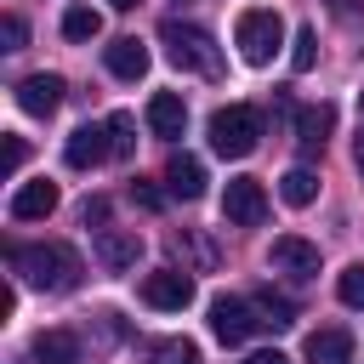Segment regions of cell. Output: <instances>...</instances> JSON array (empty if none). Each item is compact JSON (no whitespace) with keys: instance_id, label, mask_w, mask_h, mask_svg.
<instances>
[{"instance_id":"cb8c5ba5","label":"cell","mask_w":364,"mask_h":364,"mask_svg":"<svg viewBox=\"0 0 364 364\" xmlns=\"http://www.w3.org/2000/svg\"><path fill=\"white\" fill-rule=\"evenodd\" d=\"M290 46H296V51H290V68H296V74H307V68L318 63V34H313V28H301Z\"/></svg>"},{"instance_id":"7a4b0ae2","label":"cell","mask_w":364,"mask_h":364,"mask_svg":"<svg viewBox=\"0 0 364 364\" xmlns=\"http://www.w3.org/2000/svg\"><path fill=\"white\" fill-rule=\"evenodd\" d=\"M159 46H165V57H171L182 74H205V80L222 74V51H216V40H210L199 23L165 17V23H159Z\"/></svg>"},{"instance_id":"83f0119b","label":"cell","mask_w":364,"mask_h":364,"mask_svg":"<svg viewBox=\"0 0 364 364\" xmlns=\"http://www.w3.org/2000/svg\"><path fill=\"white\" fill-rule=\"evenodd\" d=\"M28 159V148H23V136H6V171H17Z\"/></svg>"},{"instance_id":"603a6c76","label":"cell","mask_w":364,"mask_h":364,"mask_svg":"<svg viewBox=\"0 0 364 364\" xmlns=\"http://www.w3.org/2000/svg\"><path fill=\"white\" fill-rule=\"evenodd\" d=\"M336 296H341L347 307H364V262L341 267V279H336Z\"/></svg>"},{"instance_id":"9c48e42d","label":"cell","mask_w":364,"mask_h":364,"mask_svg":"<svg viewBox=\"0 0 364 364\" xmlns=\"http://www.w3.org/2000/svg\"><path fill=\"white\" fill-rule=\"evenodd\" d=\"M102 63H108L114 80H142V74H148V46H142L136 34H119V40L102 46Z\"/></svg>"},{"instance_id":"4dcf8cb0","label":"cell","mask_w":364,"mask_h":364,"mask_svg":"<svg viewBox=\"0 0 364 364\" xmlns=\"http://www.w3.org/2000/svg\"><path fill=\"white\" fill-rule=\"evenodd\" d=\"M108 6H114V11H136L142 0H108Z\"/></svg>"},{"instance_id":"4fadbf2b","label":"cell","mask_w":364,"mask_h":364,"mask_svg":"<svg viewBox=\"0 0 364 364\" xmlns=\"http://www.w3.org/2000/svg\"><path fill=\"white\" fill-rule=\"evenodd\" d=\"M136 256H142V239L136 233H125V228H102L97 233V262L102 267L125 273V267H136Z\"/></svg>"},{"instance_id":"f546056e","label":"cell","mask_w":364,"mask_h":364,"mask_svg":"<svg viewBox=\"0 0 364 364\" xmlns=\"http://www.w3.org/2000/svg\"><path fill=\"white\" fill-rule=\"evenodd\" d=\"M245 364H290V358H284V353H279V347H273V353H250V358H245Z\"/></svg>"},{"instance_id":"ffe728a7","label":"cell","mask_w":364,"mask_h":364,"mask_svg":"<svg viewBox=\"0 0 364 364\" xmlns=\"http://www.w3.org/2000/svg\"><path fill=\"white\" fill-rule=\"evenodd\" d=\"M63 34H68V40H97V34H102V11L68 6V11H63Z\"/></svg>"},{"instance_id":"7402d4cb","label":"cell","mask_w":364,"mask_h":364,"mask_svg":"<svg viewBox=\"0 0 364 364\" xmlns=\"http://www.w3.org/2000/svg\"><path fill=\"white\" fill-rule=\"evenodd\" d=\"M256 313H262V330H290V324H296V307H290L284 296H273V290L256 296Z\"/></svg>"},{"instance_id":"d4e9b609","label":"cell","mask_w":364,"mask_h":364,"mask_svg":"<svg viewBox=\"0 0 364 364\" xmlns=\"http://www.w3.org/2000/svg\"><path fill=\"white\" fill-rule=\"evenodd\" d=\"M154 364H199V347L171 336V341H159V347H154Z\"/></svg>"},{"instance_id":"2e32d148","label":"cell","mask_w":364,"mask_h":364,"mask_svg":"<svg viewBox=\"0 0 364 364\" xmlns=\"http://www.w3.org/2000/svg\"><path fill=\"white\" fill-rule=\"evenodd\" d=\"M330 125H336V108H330V102H318V108H301V114H296L301 154H318V148H324V136H330Z\"/></svg>"},{"instance_id":"44dd1931","label":"cell","mask_w":364,"mask_h":364,"mask_svg":"<svg viewBox=\"0 0 364 364\" xmlns=\"http://www.w3.org/2000/svg\"><path fill=\"white\" fill-rule=\"evenodd\" d=\"M102 125H108V148H114V159H131V154H136V119H131V114H108Z\"/></svg>"},{"instance_id":"30bf717a","label":"cell","mask_w":364,"mask_h":364,"mask_svg":"<svg viewBox=\"0 0 364 364\" xmlns=\"http://www.w3.org/2000/svg\"><path fill=\"white\" fill-rule=\"evenodd\" d=\"M57 102H63V80H57V74H28V80H17V108H23V114L46 119V114H57Z\"/></svg>"},{"instance_id":"6da1fadb","label":"cell","mask_w":364,"mask_h":364,"mask_svg":"<svg viewBox=\"0 0 364 364\" xmlns=\"http://www.w3.org/2000/svg\"><path fill=\"white\" fill-rule=\"evenodd\" d=\"M11 273L34 290H74L80 284V256L68 245H11Z\"/></svg>"},{"instance_id":"3957f363","label":"cell","mask_w":364,"mask_h":364,"mask_svg":"<svg viewBox=\"0 0 364 364\" xmlns=\"http://www.w3.org/2000/svg\"><path fill=\"white\" fill-rule=\"evenodd\" d=\"M233 46H239V57H245L250 68H267L273 51L284 46V23H279V11H273V6H250V11H239V23H233Z\"/></svg>"},{"instance_id":"5b68a950","label":"cell","mask_w":364,"mask_h":364,"mask_svg":"<svg viewBox=\"0 0 364 364\" xmlns=\"http://www.w3.org/2000/svg\"><path fill=\"white\" fill-rule=\"evenodd\" d=\"M250 330H262L256 301H239V296H216V301H210V336H216L222 347L250 341Z\"/></svg>"},{"instance_id":"ac0fdd59","label":"cell","mask_w":364,"mask_h":364,"mask_svg":"<svg viewBox=\"0 0 364 364\" xmlns=\"http://www.w3.org/2000/svg\"><path fill=\"white\" fill-rule=\"evenodd\" d=\"M307 358L313 364H353V336L347 330H313L307 336Z\"/></svg>"},{"instance_id":"4316f807","label":"cell","mask_w":364,"mask_h":364,"mask_svg":"<svg viewBox=\"0 0 364 364\" xmlns=\"http://www.w3.org/2000/svg\"><path fill=\"white\" fill-rule=\"evenodd\" d=\"M131 193H136V205H142V210H159V205H165V193H159L154 182H136Z\"/></svg>"},{"instance_id":"ba28073f","label":"cell","mask_w":364,"mask_h":364,"mask_svg":"<svg viewBox=\"0 0 364 364\" xmlns=\"http://www.w3.org/2000/svg\"><path fill=\"white\" fill-rule=\"evenodd\" d=\"M63 159H68L74 171H91V165L114 159V148H108V125H80V131L63 142Z\"/></svg>"},{"instance_id":"9a60e30c","label":"cell","mask_w":364,"mask_h":364,"mask_svg":"<svg viewBox=\"0 0 364 364\" xmlns=\"http://www.w3.org/2000/svg\"><path fill=\"white\" fill-rule=\"evenodd\" d=\"M165 193H171V199H199V193H205V165H199L193 154H171V165H165Z\"/></svg>"},{"instance_id":"e0dca14e","label":"cell","mask_w":364,"mask_h":364,"mask_svg":"<svg viewBox=\"0 0 364 364\" xmlns=\"http://www.w3.org/2000/svg\"><path fill=\"white\" fill-rule=\"evenodd\" d=\"M34 358L40 364H80V336L74 330H40L34 336Z\"/></svg>"},{"instance_id":"d6a6232c","label":"cell","mask_w":364,"mask_h":364,"mask_svg":"<svg viewBox=\"0 0 364 364\" xmlns=\"http://www.w3.org/2000/svg\"><path fill=\"white\" fill-rule=\"evenodd\" d=\"M330 6H336V11H347V0H330Z\"/></svg>"},{"instance_id":"484cf974","label":"cell","mask_w":364,"mask_h":364,"mask_svg":"<svg viewBox=\"0 0 364 364\" xmlns=\"http://www.w3.org/2000/svg\"><path fill=\"white\" fill-rule=\"evenodd\" d=\"M0 40H6V51H23V40H28V23H23L17 11H6V23H0Z\"/></svg>"},{"instance_id":"f1b7e54d","label":"cell","mask_w":364,"mask_h":364,"mask_svg":"<svg viewBox=\"0 0 364 364\" xmlns=\"http://www.w3.org/2000/svg\"><path fill=\"white\" fill-rule=\"evenodd\" d=\"M85 222H108V199H85Z\"/></svg>"},{"instance_id":"7c38bea8","label":"cell","mask_w":364,"mask_h":364,"mask_svg":"<svg viewBox=\"0 0 364 364\" xmlns=\"http://www.w3.org/2000/svg\"><path fill=\"white\" fill-rule=\"evenodd\" d=\"M51 210H57V182H46V176H34V182H23L11 193V216L17 222H46Z\"/></svg>"},{"instance_id":"8992f818","label":"cell","mask_w":364,"mask_h":364,"mask_svg":"<svg viewBox=\"0 0 364 364\" xmlns=\"http://www.w3.org/2000/svg\"><path fill=\"white\" fill-rule=\"evenodd\" d=\"M222 216H228L233 228H256V222L267 216V188H262L256 176H233V182L222 188Z\"/></svg>"},{"instance_id":"277c9868","label":"cell","mask_w":364,"mask_h":364,"mask_svg":"<svg viewBox=\"0 0 364 364\" xmlns=\"http://www.w3.org/2000/svg\"><path fill=\"white\" fill-rule=\"evenodd\" d=\"M256 142H262V114L250 102H228L210 114V148L222 159H245V154H256Z\"/></svg>"},{"instance_id":"5bb4252c","label":"cell","mask_w":364,"mask_h":364,"mask_svg":"<svg viewBox=\"0 0 364 364\" xmlns=\"http://www.w3.org/2000/svg\"><path fill=\"white\" fill-rule=\"evenodd\" d=\"M182 125H188V102L176 91H154L148 97V131L154 136H182Z\"/></svg>"},{"instance_id":"52a82bcc","label":"cell","mask_w":364,"mask_h":364,"mask_svg":"<svg viewBox=\"0 0 364 364\" xmlns=\"http://www.w3.org/2000/svg\"><path fill=\"white\" fill-rule=\"evenodd\" d=\"M142 301L159 307V313H182L193 301V279L182 267H159V273H142Z\"/></svg>"},{"instance_id":"8fae6325","label":"cell","mask_w":364,"mask_h":364,"mask_svg":"<svg viewBox=\"0 0 364 364\" xmlns=\"http://www.w3.org/2000/svg\"><path fill=\"white\" fill-rule=\"evenodd\" d=\"M273 267H284V273H296V279H313V273H318V245L301 239V233H279V239H273Z\"/></svg>"},{"instance_id":"d6986e66","label":"cell","mask_w":364,"mask_h":364,"mask_svg":"<svg viewBox=\"0 0 364 364\" xmlns=\"http://www.w3.org/2000/svg\"><path fill=\"white\" fill-rule=\"evenodd\" d=\"M279 199H284V205H296V210H301V205H313V199H318V176H313L307 165H290V171L279 176Z\"/></svg>"},{"instance_id":"1f68e13d","label":"cell","mask_w":364,"mask_h":364,"mask_svg":"<svg viewBox=\"0 0 364 364\" xmlns=\"http://www.w3.org/2000/svg\"><path fill=\"white\" fill-rule=\"evenodd\" d=\"M358 125H364V91H358Z\"/></svg>"}]
</instances>
